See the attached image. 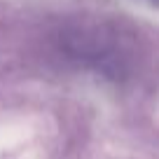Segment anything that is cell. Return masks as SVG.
I'll list each match as a JSON object with an SVG mask.
<instances>
[{
  "mask_svg": "<svg viewBox=\"0 0 159 159\" xmlns=\"http://www.w3.org/2000/svg\"><path fill=\"white\" fill-rule=\"evenodd\" d=\"M63 52L80 66L108 75L112 80H122L131 70L134 45L105 30H73L66 40H61Z\"/></svg>",
  "mask_w": 159,
  "mask_h": 159,
  "instance_id": "cell-1",
  "label": "cell"
}]
</instances>
